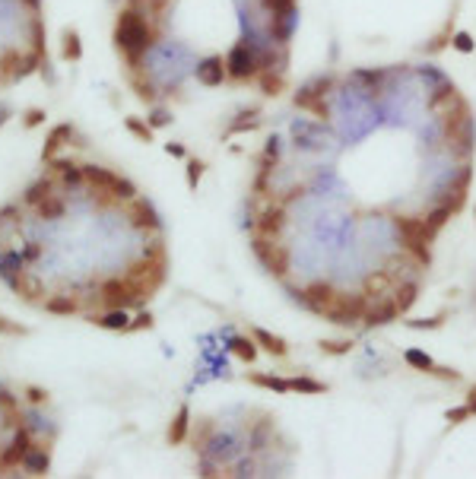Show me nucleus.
Returning a JSON list of instances; mask_svg holds the SVG:
<instances>
[{
  "instance_id": "4468645a",
  "label": "nucleus",
  "mask_w": 476,
  "mask_h": 479,
  "mask_svg": "<svg viewBox=\"0 0 476 479\" xmlns=\"http://www.w3.org/2000/svg\"><path fill=\"white\" fill-rule=\"evenodd\" d=\"M296 3L299 0H257L267 16H296Z\"/></svg>"
},
{
  "instance_id": "a878e982",
  "label": "nucleus",
  "mask_w": 476,
  "mask_h": 479,
  "mask_svg": "<svg viewBox=\"0 0 476 479\" xmlns=\"http://www.w3.org/2000/svg\"><path fill=\"white\" fill-rule=\"evenodd\" d=\"M470 416H473V413H470V406L464 403V406H451V410L444 413V419L451 422V425H460V422H467Z\"/></svg>"
},
{
  "instance_id": "9d476101",
  "label": "nucleus",
  "mask_w": 476,
  "mask_h": 479,
  "mask_svg": "<svg viewBox=\"0 0 476 479\" xmlns=\"http://www.w3.org/2000/svg\"><path fill=\"white\" fill-rule=\"evenodd\" d=\"M397 318H400V311L394 308V302H391V298H381V302H371L362 321H365V327H385V324L397 321Z\"/></svg>"
},
{
  "instance_id": "c756f323",
  "label": "nucleus",
  "mask_w": 476,
  "mask_h": 479,
  "mask_svg": "<svg viewBox=\"0 0 476 479\" xmlns=\"http://www.w3.org/2000/svg\"><path fill=\"white\" fill-rule=\"evenodd\" d=\"M191 184H197V178H200V166H197V162H191Z\"/></svg>"
},
{
  "instance_id": "2eb2a0df",
  "label": "nucleus",
  "mask_w": 476,
  "mask_h": 479,
  "mask_svg": "<svg viewBox=\"0 0 476 479\" xmlns=\"http://www.w3.org/2000/svg\"><path fill=\"white\" fill-rule=\"evenodd\" d=\"M255 339H257V343H261V346L267 349L270 355H286V353H289L286 339L277 337V333H270V331H255Z\"/></svg>"
},
{
  "instance_id": "ddd939ff",
  "label": "nucleus",
  "mask_w": 476,
  "mask_h": 479,
  "mask_svg": "<svg viewBox=\"0 0 476 479\" xmlns=\"http://www.w3.org/2000/svg\"><path fill=\"white\" fill-rule=\"evenodd\" d=\"M454 99H457V86L442 83L438 89H432V96H429V111H442V108H448Z\"/></svg>"
},
{
  "instance_id": "9b49d317",
  "label": "nucleus",
  "mask_w": 476,
  "mask_h": 479,
  "mask_svg": "<svg viewBox=\"0 0 476 479\" xmlns=\"http://www.w3.org/2000/svg\"><path fill=\"white\" fill-rule=\"evenodd\" d=\"M416 298H419V282L416 280H403L397 282L394 289H391V302H394V308L400 314H407L413 305H416Z\"/></svg>"
},
{
  "instance_id": "7ed1b4c3",
  "label": "nucleus",
  "mask_w": 476,
  "mask_h": 479,
  "mask_svg": "<svg viewBox=\"0 0 476 479\" xmlns=\"http://www.w3.org/2000/svg\"><path fill=\"white\" fill-rule=\"evenodd\" d=\"M41 0H0V89L17 86L48 64Z\"/></svg>"
},
{
  "instance_id": "393cba45",
  "label": "nucleus",
  "mask_w": 476,
  "mask_h": 479,
  "mask_svg": "<svg viewBox=\"0 0 476 479\" xmlns=\"http://www.w3.org/2000/svg\"><path fill=\"white\" fill-rule=\"evenodd\" d=\"M444 324V314H438V318H422V321H407V327H410V331H438V327H442Z\"/></svg>"
},
{
  "instance_id": "6e6552de",
  "label": "nucleus",
  "mask_w": 476,
  "mask_h": 479,
  "mask_svg": "<svg viewBox=\"0 0 476 479\" xmlns=\"http://www.w3.org/2000/svg\"><path fill=\"white\" fill-rule=\"evenodd\" d=\"M337 292H340V289L334 286V282H327V280H314V282H308L305 289H299V296H296V298H302V305L321 318V314H324L330 305H334Z\"/></svg>"
},
{
  "instance_id": "cd10ccee",
  "label": "nucleus",
  "mask_w": 476,
  "mask_h": 479,
  "mask_svg": "<svg viewBox=\"0 0 476 479\" xmlns=\"http://www.w3.org/2000/svg\"><path fill=\"white\" fill-rule=\"evenodd\" d=\"M429 375H435V378H442V381H460V372H454V368H438V365H432Z\"/></svg>"
},
{
  "instance_id": "aec40b11",
  "label": "nucleus",
  "mask_w": 476,
  "mask_h": 479,
  "mask_svg": "<svg viewBox=\"0 0 476 479\" xmlns=\"http://www.w3.org/2000/svg\"><path fill=\"white\" fill-rule=\"evenodd\" d=\"M454 216H457V213H454L451 207H444V203H435V207H432V210H429V213H426V219H429V223H432V225H435L438 232H442L444 225H448V223H451V219H454Z\"/></svg>"
},
{
  "instance_id": "b1692460",
  "label": "nucleus",
  "mask_w": 476,
  "mask_h": 479,
  "mask_svg": "<svg viewBox=\"0 0 476 479\" xmlns=\"http://www.w3.org/2000/svg\"><path fill=\"white\" fill-rule=\"evenodd\" d=\"M451 48H454V51H460V54H473V48H476L473 35H470V32H454Z\"/></svg>"
},
{
  "instance_id": "dca6fc26",
  "label": "nucleus",
  "mask_w": 476,
  "mask_h": 479,
  "mask_svg": "<svg viewBox=\"0 0 476 479\" xmlns=\"http://www.w3.org/2000/svg\"><path fill=\"white\" fill-rule=\"evenodd\" d=\"M451 38H454V19H448V23L442 25V32H438L422 51H426V54H438V51H444L448 45H451Z\"/></svg>"
},
{
  "instance_id": "39448f33",
  "label": "nucleus",
  "mask_w": 476,
  "mask_h": 479,
  "mask_svg": "<svg viewBox=\"0 0 476 479\" xmlns=\"http://www.w3.org/2000/svg\"><path fill=\"white\" fill-rule=\"evenodd\" d=\"M263 48H257L251 38H241L235 42L229 51H226V76H229L232 83H251L257 80V74L263 70Z\"/></svg>"
},
{
  "instance_id": "5701e85b",
  "label": "nucleus",
  "mask_w": 476,
  "mask_h": 479,
  "mask_svg": "<svg viewBox=\"0 0 476 479\" xmlns=\"http://www.w3.org/2000/svg\"><path fill=\"white\" fill-rule=\"evenodd\" d=\"M349 349H353L349 339H321V353H327V355H346Z\"/></svg>"
},
{
  "instance_id": "423d86ee",
  "label": "nucleus",
  "mask_w": 476,
  "mask_h": 479,
  "mask_svg": "<svg viewBox=\"0 0 476 479\" xmlns=\"http://www.w3.org/2000/svg\"><path fill=\"white\" fill-rule=\"evenodd\" d=\"M251 254L261 260V267L270 273V276L286 282L292 251H289V245H283V238H261V235H251Z\"/></svg>"
},
{
  "instance_id": "412c9836",
  "label": "nucleus",
  "mask_w": 476,
  "mask_h": 479,
  "mask_svg": "<svg viewBox=\"0 0 476 479\" xmlns=\"http://www.w3.org/2000/svg\"><path fill=\"white\" fill-rule=\"evenodd\" d=\"M232 349H235L238 359H245V362H255V355H257V339H232Z\"/></svg>"
},
{
  "instance_id": "0eeeda50",
  "label": "nucleus",
  "mask_w": 476,
  "mask_h": 479,
  "mask_svg": "<svg viewBox=\"0 0 476 479\" xmlns=\"http://www.w3.org/2000/svg\"><path fill=\"white\" fill-rule=\"evenodd\" d=\"M369 298H365V292H337V298H334V305L327 308V311L321 314L324 321L337 324V327H356V324L365 318V311H369Z\"/></svg>"
},
{
  "instance_id": "f03ea898",
  "label": "nucleus",
  "mask_w": 476,
  "mask_h": 479,
  "mask_svg": "<svg viewBox=\"0 0 476 479\" xmlns=\"http://www.w3.org/2000/svg\"><path fill=\"white\" fill-rule=\"evenodd\" d=\"M54 454V425L39 403L0 384V476H41Z\"/></svg>"
},
{
  "instance_id": "f257e3e1",
  "label": "nucleus",
  "mask_w": 476,
  "mask_h": 479,
  "mask_svg": "<svg viewBox=\"0 0 476 479\" xmlns=\"http://www.w3.org/2000/svg\"><path fill=\"white\" fill-rule=\"evenodd\" d=\"M0 280L41 314L124 327L169 280L162 216L115 168L48 156L0 207Z\"/></svg>"
},
{
  "instance_id": "1a4fd4ad",
  "label": "nucleus",
  "mask_w": 476,
  "mask_h": 479,
  "mask_svg": "<svg viewBox=\"0 0 476 479\" xmlns=\"http://www.w3.org/2000/svg\"><path fill=\"white\" fill-rule=\"evenodd\" d=\"M194 76H197L200 86L216 89V86H222V80H229V76H226V60L222 58H204L197 67H194Z\"/></svg>"
},
{
  "instance_id": "bb28decb",
  "label": "nucleus",
  "mask_w": 476,
  "mask_h": 479,
  "mask_svg": "<svg viewBox=\"0 0 476 479\" xmlns=\"http://www.w3.org/2000/svg\"><path fill=\"white\" fill-rule=\"evenodd\" d=\"M251 127H257V111H245V115H241V121H235V124L229 127V133L251 131Z\"/></svg>"
},
{
  "instance_id": "a211bd4d",
  "label": "nucleus",
  "mask_w": 476,
  "mask_h": 479,
  "mask_svg": "<svg viewBox=\"0 0 476 479\" xmlns=\"http://www.w3.org/2000/svg\"><path fill=\"white\" fill-rule=\"evenodd\" d=\"M403 362L410 365V368H416V372H432V355L429 353H422V349H407L403 353Z\"/></svg>"
},
{
  "instance_id": "6ab92c4d",
  "label": "nucleus",
  "mask_w": 476,
  "mask_h": 479,
  "mask_svg": "<svg viewBox=\"0 0 476 479\" xmlns=\"http://www.w3.org/2000/svg\"><path fill=\"white\" fill-rule=\"evenodd\" d=\"M251 384H257V388H267V390H277V394H286L289 390V381L286 378H277V375H251Z\"/></svg>"
},
{
  "instance_id": "c85d7f7f",
  "label": "nucleus",
  "mask_w": 476,
  "mask_h": 479,
  "mask_svg": "<svg viewBox=\"0 0 476 479\" xmlns=\"http://www.w3.org/2000/svg\"><path fill=\"white\" fill-rule=\"evenodd\" d=\"M467 406H470V413H476V384L467 390Z\"/></svg>"
},
{
  "instance_id": "f8f14e48",
  "label": "nucleus",
  "mask_w": 476,
  "mask_h": 479,
  "mask_svg": "<svg viewBox=\"0 0 476 479\" xmlns=\"http://www.w3.org/2000/svg\"><path fill=\"white\" fill-rule=\"evenodd\" d=\"M255 83L261 86V92L267 99H277L279 92L286 89V76H283V70H261Z\"/></svg>"
},
{
  "instance_id": "20e7f679",
  "label": "nucleus",
  "mask_w": 476,
  "mask_h": 479,
  "mask_svg": "<svg viewBox=\"0 0 476 479\" xmlns=\"http://www.w3.org/2000/svg\"><path fill=\"white\" fill-rule=\"evenodd\" d=\"M394 232H397L400 248L407 251V254H410L419 267L432 264V245H435V238H438V229L429 223L426 216L400 213L394 219Z\"/></svg>"
},
{
  "instance_id": "4be33fe9",
  "label": "nucleus",
  "mask_w": 476,
  "mask_h": 479,
  "mask_svg": "<svg viewBox=\"0 0 476 479\" xmlns=\"http://www.w3.org/2000/svg\"><path fill=\"white\" fill-rule=\"evenodd\" d=\"M188 406H181L178 410V419L172 422V441L178 445V441H184V435H188Z\"/></svg>"
},
{
  "instance_id": "f3484780",
  "label": "nucleus",
  "mask_w": 476,
  "mask_h": 479,
  "mask_svg": "<svg viewBox=\"0 0 476 479\" xmlns=\"http://www.w3.org/2000/svg\"><path fill=\"white\" fill-rule=\"evenodd\" d=\"M289 390H299V394L314 397V394H324V390H327V384H324V381H314V378H305V375H299V378L289 381Z\"/></svg>"
}]
</instances>
